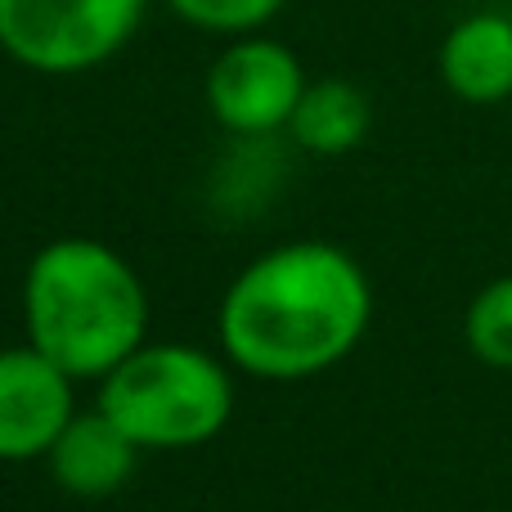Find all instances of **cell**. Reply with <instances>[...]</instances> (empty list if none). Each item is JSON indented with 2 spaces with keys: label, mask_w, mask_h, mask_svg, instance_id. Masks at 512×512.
Segmentation results:
<instances>
[{
  "label": "cell",
  "mask_w": 512,
  "mask_h": 512,
  "mask_svg": "<svg viewBox=\"0 0 512 512\" xmlns=\"http://www.w3.org/2000/svg\"><path fill=\"white\" fill-rule=\"evenodd\" d=\"M441 81L463 104H508L512 99V14H472L441 41Z\"/></svg>",
  "instance_id": "8"
},
{
  "label": "cell",
  "mask_w": 512,
  "mask_h": 512,
  "mask_svg": "<svg viewBox=\"0 0 512 512\" xmlns=\"http://www.w3.org/2000/svg\"><path fill=\"white\" fill-rule=\"evenodd\" d=\"M140 454L144 450L117 427V418H108L104 409H90V414H72L45 463H50V477L59 490L77 499H108L131 481Z\"/></svg>",
  "instance_id": "7"
},
{
  "label": "cell",
  "mask_w": 512,
  "mask_h": 512,
  "mask_svg": "<svg viewBox=\"0 0 512 512\" xmlns=\"http://www.w3.org/2000/svg\"><path fill=\"white\" fill-rule=\"evenodd\" d=\"M373 288L337 243H283L243 265L221 297V346L234 369L261 382H306L364 342Z\"/></svg>",
  "instance_id": "1"
},
{
  "label": "cell",
  "mask_w": 512,
  "mask_h": 512,
  "mask_svg": "<svg viewBox=\"0 0 512 512\" xmlns=\"http://www.w3.org/2000/svg\"><path fill=\"white\" fill-rule=\"evenodd\" d=\"M99 409L140 450H198L234 414V378L185 342H144L99 382Z\"/></svg>",
  "instance_id": "3"
},
{
  "label": "cell",
  "mask_w": 512,
  "mask_h": 512,
  "mask_svg": "<svg viewBox=\"0 0 512 512\" xmlns=\"http://www.w3.org/2000/svg\"><path fill=\"white\" fill-rule=\"evenodd\" d=\"M301 95V59L274 36H234L207 68V108L234 135H270L288 126Z\"/></svg>",
  "instance_id": "5"
},
{
  "label": "cell",
  "mask_w": 512,
  "mask_h": 512,
  "mask_svg": "<svg viewBox=\"0 0 512 512\" xmlns=\"http://www.w3.org/2000/svg\"><path fill=\"white\" fill-rule=\"evenodd\" d=\"M463 337L486 369L512 373V274L486 283L472 297L468 315H463Z\"/></svg>",
  "instance_id": "10"
},
{
  "label": "cell",
  "mask_w": 512,
  "mask_h": 512,
  "mask_svg": "<svg viewBox=\"0 0 512 512\" xmlns=\"http://www.w3.org/2000/svg\"><path fill=\"white\" fill-rule=\"evenodd\" d=\"M149 0H0V50L41 77H77L108 63Z\"/></svg>",
  "instance_id": "4"
},
{
  "label": "cell",
  "mask_w": 512,
  "mask_h": 512,
  "mask_svg": "<svg viewBox=\"0 0 512 512\" xmlns=\"http://www.w3.org/2000/svg\"><path fill=\"white\" fill-rule=\"evenodd\" d=\"M189 27L221 36H248L265 27L288 0H167Z\"/></svg>",
  "instance_id": "11"
},
{
  "label": "cell",
  "mask_w": 512,
  "mask_h": 512,
  "mask_svg": "<svg viewBox=\"0 0 512 512\" xmlns=\"http://www.w3.org/2000/svg\"><path fill=\"white\" fill-rule=\"evenodd\" d=\"M369 122H373L369 95H364L360 86H351V81H342V77H328V81L306 86V95H301L288 131L306 153L342 158V153H351L355 144H364Z\"/></svg>",
  "instance_id": "9"
},
{
  "label": "cell",
  "mask_w": 512,
  "mask_h": 512,
  "mask_svg": "<svg viewBox=\"0 0 512 512\" xmlns=\"http://www.w3.org/2000/svg\"><path fill=\"white\" fill-rule=\"evenodd\" d=\"M72 382L77 378H68L32 342L0 351V463L50 454V445L77 414Z\"/></svg>",
  "instance_id": "6"
},
{
  "label": "cell",
  "mask_w": 512,
  "mask_h": 512,
  "mask_svg": "<svg viewBox=\"0 0 512 512\" xmlns=\"http://www.w3.org/2000/svg\"><path fill=\"white\" fill-rule=\"evenodd\" d=\"M27 342L68 378L104 382L149 337V292L135 265L99 239L45 243L23 279Z\"/></svg>",
  "instance_id": "2"
}]
</instances>
